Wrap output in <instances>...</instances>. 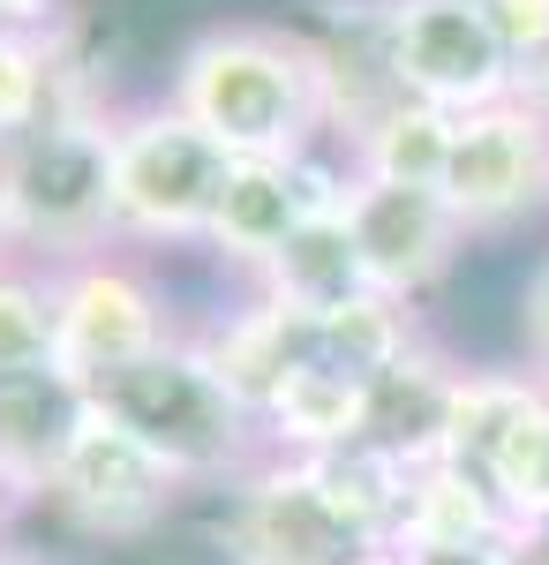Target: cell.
<instances>
[{"label":"cell","mask_w":549,"mask_h":565,"mask_svg":"<svg viewBox=\"0 0 549 565\" xmlns=\"http://www.w3.org/2000/svg\"><path fill=\"white\" fill-rule=\"evenodd\" d=\"M166 106L226 159H301L324 143V45L301 23H212L173 53Z\"/></svg>","instance_id":"obj_1"},{"label":"cell","mask_w":549,"mask_h":565,"mask_svg":"<svg viewBox=\"0 0 549 565\" xmlns=\"http://www.w3.org/2000/svg\"><path fill=\"white\" fill-rule=\"evenodd\" d=\"M90 407L106 423H121L159 468H166L189 498L196 490H226L263 460V430L234 392L212 377V362L196 340H166L159 354L128 362L114 377L90 385Z\"/></svg>","instance_id":"obj_2"},{"label":"cell","mask_w":549,"mask_h":565,"mask_svg":"<svg viewBox=\"0 0 549 565\" xmlns=\"http://www.w3.org/2000/svg\"><path fill=\"white\" fill-rule=\"evenodd\" d=\"M226 174H234V159L181 106H166V90L121 106L114 114V151H106V226H114V249H128V257L204 249V226L218 212Z\"/></svg>","instance_id":"obj_3"},{"label":"cell","mask_w":549,"mask_h":565,"mask_svg":"<svg viewBox=\"0 0 549 565\" xmlns=\"http://www.w3.org/2000/svg\"><path fill=\"white\" fill-rule=\"evenodd\" d=\"M106 151H114V114H61L0 151V212L23 264L53 271V264L114 249Z\"/></svg>","instance_id":"obj_4"},{"label":"cell","mask_w":549,"mask_h":565,"mask_svg":"<svg viewBox=\"0 0 549 565\" xmlns=\"http://www.w3.org/2000/svg\"><path fill=\"white\" fill-rule=\"evenodd\" d=\"M45 287H53V370L76 377L84 392L143 354H159L166 340H181L166 279L128 249L53 264Z\"/></svg>","instance_id":"obj_5"},{"label":"cell","mask_w":549,"mask_h":565,"mask_svg":"<svg viewBox=\"0 0 549 565\" xmlns=\"http://www.w3.org/2000/svg\"><path fill=\"white\" fill-rule=\"evenodd\" d=\"M45 505L84 543H98V551H136L151 535H166L173 513L189 505V490L121 423H106L98 407H84V430H76V445L61 452V468L45 482Z\"/></svg>","instance_id":"obj_6"},{"label":"cell","mask_w":549,"mask_h":565,"mask_svg":"<svg viewBox=\"0 0 549 565\" xmlns=\"http://www.w3.org/2000/svg\"><path fill=\"white\" fill-rule=\"evenodd\" d=\"M346 189H354V159L338 143H316L301 159H234V174L218 189V212L204 226V257L256 287L263 264L287 249V234L316 212H338Z\"/></svg>","instance_id":"obj_7"},{"label":"cell","mask_w":549,"mask_h":565,"mask_svg":"<svg viewBox=\"0 0 549 565\" xmlns=\"http://www.w3.org/2000/svg\"><path fill=\"white\" fill-rule=\"evenodd\" d=\"M377 45L391 90L452 114V121L512 98V61L489 39V23L474 15V0H407L399 15L377 23Z\"/></svg>","instance_id":"obj_8"},{"label":"cell","mask_w":549,"mask_h":565,"mask_svg":"<svg viewBox=\"0 0 549 565\" xmlns=\"http://www.w3.org/2000/svg\"><path fill=\"white\" fill-rule=\"evenodd\" d=\"M218 551L226 565H362L369 543L309 490L301 460L263 452L241 482L218 490Z\"/></svg>","instance_id":"obj_9"},{"label":"cell","mask_w":549,"mask_h":565,"mask_svg":"<svg viewBox=\"0 0 549 565\" xmlns=\"http://www.w3.org/2000/svg\"><path fill=\"white\" fill-rule=\"evenodd\" d=\"M437 196L452 204L460 234H505L549 204V121L527 106H482L452 121V159Z\"/></svg>","instance_id":"obj_10"},{"label":"cell","mask_w":549,"mask_h":565,"mask_svg":"<svg viewBox=\"0 0 549 565\" xmlns=\"http://www.w3.org/2000/svg\"><path fill=\"white\" fill-rule=\"evenodd\" d=\"M346 234H354V249H362V271H369V287L391 295V302H415L422 309L444 279H452V264H460L466 234L452 204L437 196V189H399V181H362L346 189Z\"/></svg>","instance_id":"obj_11"},{"label":"cell","mask_w":549,"mask_h":565,"mask_svg":"<svg viewBox=\"0 0 549 565\" xmlns=\"http://www.w3.org/2000/svg\"><path fill=\"white\" fill-rule=\"evenodd\" d=\"M181 340H196L218 385L234 392L249 415H263V407H271V392L287 385L294 370L316 362V317H301V309L271 302L263 287H249L234 309H218V324L181 332Z\"/></svg>","instance_id":"obj_12"},{"label":"cell","mask_w":549,"mask_h":565,"mask_svg":"<svg viewBox=\"0 0 549 565\" xmlns=\"http://www.w3.org/2000/svg\"><path fill=\"white\" fill-rule=\"evenodd\" d=\"M90 392L76 377H61L53 362L45 370H8L0 377V476L15 482L23 505H45V482L61 468V452L84 430Z\"/></svg>","instance_id":"obj_13"},{"label":"cell","mask_w":549,"mask_h":565,"mask_svg":"<svg viewBox=\"0 0 549 565\" xmlns=\"http://www.w3.org/2000/svg\"><path fill=\"white\" fill-rule=\"evenodd\" d=\"M460 370L444 348H415L399 354L391 370L369 377V445H384L399 468H429L444 460V423H452V392H460Z\"/></svg>","instance_id":"obj_14"},{"label":"cell","mask_w":549,"mask_h":565,"mask_svg":"<svg viewBox=\"0 0 549 565\" xmlns=\"http://www.w3.org/2000/svg\"><path fill=\"white\" fill-rule=\"evenodd\" d=\"M256 430H263V452H279V460H316V452L354 445V437L369 430V385L346 377V370L309 362V370H294L287 385L271 392V407L256 415Z\"/></svg>","instance_id":"obj_15"},{"label":"cell","mask_w":549,"mask_h":565,"mask_svg":"<svg viewBox=\"0 0 549 565\" xmlns=\"http://www.w3.org/2000/svg\"><path fill=\"white\" fill-rule=\"evenodd\" d=\"M460 543H512L519 551V535H512L497 490L482 482V468L429 460L407 476V521H399L391 551H460Z\"/></svg>","instance_id":"obj_16"},{"label":"cell","mask_w":549,"mask_h":565,"mask_svg":"<svg viewBox=\"0 0 549 565\" xmlns=\"http://www.w3.org/2000/svg\"><path fill=\"white\" fill-rule=\"evenodd\" d=\"M301 476H309V490H316L369 551H391V543H399V521H407V476H415V468H399L384 445H369V437L332 445V452L301 460Z\"/></svg>","instance_id":"obj_17"},{"label":"cell","mask_w":549,"mask_h":565,"mask_svg":"<svg viewBox=\"0 0 549 565\" xmlns=\"http://www.w3.org/2000/svg\"><path fill=\"white\" fill-rule=\"evenodd\" d=\"M256 287H263L271 302L301 309V317H332V309H346L354 295H369V271H362V249H354L346 218L316 212V218H301L294 234H287V249L263 264Z\"/></svg>","instance_id":"obj_18"},{"label":"cell","mask_w":549,"mask_h":565,"mask_svg":"<svg viewBox=\"0 0 549 565\" xmlns=\"http://www.w3.org/2000/svg\"><path fill=\"white\" fill-rule=\"evenodd\" d=\"M354 174L362 181H399V189H437L444 159H452V114L415 106V98H391L377 121H362V136L346 143Z\"/></svg>","instance_id":"obj_19"},{"label":"cell","mask_w":549,"mask_h":565,"mask_svg":"<svg viewBox=\"0 0 549 565\" xmlns=\"http://www.w3.org/2000/svg\"><path fill=\"white\" fill-rule=\"evenodd\" d=\"M422 348V317H415V302H391V295H354L346 309H332V317H316V362L324 370H346V377H377V370H391L399 354Z\"/></svg>","instance_id":"obj_20"},{"label":"cell","mask_w":549,"mask_h":565,"mask_svg":"<svg viewBox=\"0 0 549 565\" xmlns=\"http://www.w3.org/2000/svg\"><path fill=\"white\" fill-rule=\"evenodd\" d=\"M535 377L527 370H489V362H474L460 370V392H452V423H444V460H460V468H482L489 452H497V437L535 407Z\"/></svg>","instance_id":"obj_21"},{"label":"cell","mask_w":549,"mask_h":565,"mask_svg":"<svg viewBox=\"0 0 549 565\" xmlns=\"http://www.w3.org/2000/svg\"><path fill=\"white\" fill-rule=\"evenodd\" d=\"M482 482L497 490L512 535L549 527V392H535V407L497 437V452L482 460Z\"/></svg>","instance_id":"obj_22"},{"label":"cell","mask_w":549,"mask_h":565,"mask_svg":"<svg viewBox=\"0 0 549 565\" xmlns=\"http://www.w3.org/2000/svg\"><path fill=\"white\" fill-rule=\"evenodd\" d=\"M53 362V287L39 264H0V377L8 370H45Z\"/></svg>","instance_id":"obj_23"},{"label":"cell","mask_w":549,"mask_h":565,"mask_svg":"<svg viewBox=\"0 0 549 565\" xmlns=\"http://www.w3.org/2000/svg\"><path fill=\"white\" fill-rule=\"evenodd\" d=\"M512 332H519V370L549 392V257L527 271V287H519V317H512Z\"/></svg>","instance_id":"obj_24"},{"label":"cell","mask_w":549,"mask_h":565,"mask_svg":"<svg viewBox=\"0 0 549 565\" xmlns=\"http://www.w3.org/2000/svg\"><path fill=\"white\" fill-rule=\"evenodd\" d=\"M474 15L505 45V61H527L549 45V0H474Z\"/></svg>","instance_id":"obj_25"},{"label":"cell","mask_w":549,"mask_h":565,"mask_svg":"<svg viewBox=\"0 0 549 565\" xmlns=\"http://www.w3.org/2000/svg\"><path fill=\"white\" fill-rule=\"evenodd\" d=\"M68 15H76V0H0V31H15V39H53Z\"/></svg>","instance_id":"obj_26"},{"label":"cell","mask_w":549,"mask_h":565,"mask_svg":"<svg viewBox=\"0 0 549 565\" xmlns=\"http://www.w3.org/2000/svg\"><path fill=\"white\" fill-rule=\"evenodd\" d=\"M399 565H527L512 543H460V551H391Z\"/></svg>","instance_id":"obj_27"},{"label":"cell","mask_w":549,"mask_h":565,"mask_svg":"<svg viewBox=\"0 0 549 565\" xmlns=\"http://www.w3.org/2000/svg\"><path fill=\"white\" fill-rule=\"evenodd\" d=\"M512 106H527L535 121H549V45L527 53V61H512Z\"/></svg>","instance_id":"obj_28"},{"label":"cell","mask_w":549,"mask_h":565,"mask_svg":"<svg viewBox=\"0 0 549 565\" xmlns=\"http://www.w3.org/2000/svg\"><path fill=\"white\" fill-rule=\"evenodd\" d=\"M15 513H23V498H15V482L0 476V543H8V521H15Z\"/></svg>","instance_id":"obj_29"},{"label":"cell","mask_w":549,"mask_h":565,"mask_svg":"<svg viewBox=\"0 0 549 565\" xmlns=\"http://www.w3.org/2000/svg\"><path fill=\"white\" fill-rule=\"evenodd\" d=\"M0 565H45L39 551H23V543H0Z\"/></svg>","instance_id":"obj_30"},{"label":"cell","mask_w":549,"mask_h":565,"mask_svg":"<svg viewBox=\"0 0 549 565\" xmlns=\"http://www.w3.org/2000/svg\"><path fill=\"white\" fill-rule=\"evenodd\" d=\"M15 257V242H8V212H0V264Z\"/></svg>","instance_id":"obj_31"},{"label":"cell","mask_w":549,"mask_h":565,"mask_svg":"<svg viewBox=\"0 0 549 565\" xmlns=\"http://www.w3.org/2000/svg\"><path fill=\"white\" fill-rule=\"evenodd\" d=\"M362 565H399V558H391V551H369V558H362Z\"/></svg>","instance_id":"obj_32"}]
</instances>
